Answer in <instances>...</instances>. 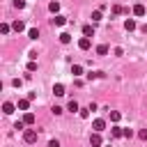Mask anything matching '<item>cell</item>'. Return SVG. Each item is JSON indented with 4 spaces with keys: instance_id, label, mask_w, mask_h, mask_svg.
I'll return each instance as SVG.
<instances>
[{
    "instance_id": "f546056e",
    "label": "cell",
    "mask_w": 147,
    "mask_h": 147,
    "mask_svg": "<svg viewBox=\"0 0 147 147\" xmlns=\"http://www.w3.org/2000/svg\"><path fill=\"white\" fill-rule=\"evenodd\" d=\"M80 117H90V108H83L80 110Z\"/></svg>"
},
{
    "instance_id": "52a82bcc",
    "label": "cell",
    "mask_w": 147,
    "mask_h": 147,
    "mask_svg": "<svg viewBox=\"0 0 147 147\" xmlns=\"http://www.w3.org/2000/svg\"><path fill=\"white\" fill-rule=\"evenodd\" d=\"M136 28H138V25H136L133 18H126V21H124V30H126V32H133Z\"/></svg>"
},
{
    "instance_id": "4fadbf2b",
    "label": "cell",
    "mask_w": 147,
    "mask_h": 147,
    "mask_svg": "<svg viewBox=\"0 0 147 147\" xmlns=\"http://www.w3.org/2000/svg\"><path fill=\"white\" fill-rule=\"evenodd\" d=\"M23 122H25V126H32V124H34V115H32V113H25V115H23Z\"/></svg>"
},
{
    "instance_id": "7402d4cb",
    "label": "cell",
    "mask_w": 147,
    "mask_h": 147,
    "mask_svg": "<svg viewBox=\"0 0 147 147\" xmlns=\"http://www.w3.org/2000/svg\"><path fill=\"white\" fill-rule=\"evenodd\" d=\"M71 74H74V76H80V74H83V67H80V64H74V67H71Z\"/></svg>"
},
{
    "instance_id": "83f0119b",
    "label": "cell",
    "mask_w": 147,
    "mask_h": 147,
    "mask_svg": "<svg viewBox=\"0 0 147 147\" xmlns=\"http://www.w3.org/2000/svg\"><path fill=\"white\" fill-rule=\"evenodd\" d=\"M51 110H53V115H62V108H60V106H53Z\"/></svg>"
},
{
    "instance_id": "8fae6325",
    "label": "cell",
    "mask_w": 147,
    "mask_h": 147,
    "mask_svg": "<svg viewBox=\"0 0 147 147\" xmlns=\"http://www.w3.org/2000/svg\"><path fill=\"white\" fill-rule=\"evenodd\" d=\"M83 34L92 39V37H94V25H83Z\"/></svg>"
},
{
    "instance_id": "44dd1931",
    "label": "cell",
    "mask_w": 147,
    "mask_h": 147,
    "mask_svg": "<svg viewBox=\"0 0 147 147\" xmlns=\"http://www.w3.org/2000/svg\"><path fill=\"white\" fill-rule=\"evenodd\" d=\"M28 37H30V39H37V37H39V30H37V28H30V30H28Z\"/></svg>"
},
{
    "instance_id": "484cf974",
    "label": "cell",
    "mask_w": 147,
    "mask_h": 147,
    "mask_svg": "<svg viewBox=\"0 0 147 147\" xmlns=\"http://www.w3.org/2000/svg\"><path fill=\"white\" fill-rule=\"evenodd\" d=\"M138 138H140V140H147V129H140V131H138Z\"/></svg>"
},
{
    "instance_id": "277c9868",
    "label": "cell",
    "mask_w": 147,
    "mask_h": 147,
    "mask_svg": "<svg viewBox=\"0 0 147 147\" xmlns=\"http://www.w3.org/2000/svg\"><path fill=\"white\" fill-rule=\"evenodd\" d=\"M92 129H94V133H101V131L106 129V122H103V119H94V122H92Z\"/></svg>"
},
{
    "instance_id": "cb8c5ba5",
    "label": "cell",
    "mask_w": 147,
    "mask_h": 147,
    "mask_svg": "<svg viewBox=\"0 0 147 147\" xmlns=\"http://www.w3.org/2000/svg\"><path fill=\"white\" fill-rule=\"evenodd\" d=\"M14 129H18V131H25V122H23V119H21V122H16V124H14Z\"/></svg>"
},
{
    "instance_id": "f1b7e54d",
    "label": "cell",
    "mask_w": 147,
    "mask_h": 147,
    "mask_svg": "<svg viewBox=\"0 0 147 147\" xmlns=\"http://www.w3.org/2000/svg\"><path fill=\"white\" fill-rule=\"evenodd\" d=\"M122 11H124V9H122L119 5H115V7H113V14H122Z\"/></svg>"
},
{
    "instance_id": "30bf717a",
    "label": "cell",
    "mask_w": 147,
    "mask_h": 147,
    "mask_svg": "<svg viewBox=\"0 0 147 147\" xmlns=\"http://www.w3.org/2000/svg\"><path fill=\"white\" fill-rule=\"evenodd\" d=\"M110 136H113V138H124V129L113 126V129H110Z\"/></svg>"
},
{
    "instance_id": "9c48e42d",
    "label": "cell",
    "mask_w": 147,
    "mask_h": 147,
    "mask_svg": "<svg viewBox=\"0 0 147 147\" xmlns=\"http://www.w3.org/2000/svg\"><path fill=\"white\" fill-rule=\"evenodd\" d=\"M11 30H14V32H23V30H25V23H23V21H14V23H11Z\"/></svg>"
},
{
    "instance_id": "e0dca14e",
    "label": "cell",
    "mask_w": 147,
    "mask_h": 147,
    "mask_svg": "<svg viewBox=\"0 0 147 147\" xmlns=\"http://www.w3.org/2000/svg\"><path fill=\"white\" fill-rule=\"evenodd\" d=\"M67 110H69V113H78L80 108H78V103H76V101H69V103H67Z\"/></svg>"
},
{
    "instance_id": "2e32d148",
    "label": "cell",
    "mask_w": 147,
    "mask_h": 147,
    "mask_svg": "<svg viewBox=\"0 0 147 147\" xmlns=\"http://www.w3.org/2000/svg\"><path fill=\"white\" fill-rule=\"evenodd\" d=\"M60 44H71V34L69 32H62L60 34Z\"/></svg>"
},
{
    "instance_id": "7a4b0ae2",
    "label": "cell",
    "mask_w": 147,
    "mask_h": 147,
    "mask_svg": "<svg viewBox=\"0 0 147 147\" xmlns=\"http://www.w3.org/2000/svg\"><path fill=\"white\" fill-rule=\"evenodd\" d=\"M90 46H92V39L90 37H80L78 39V48L80 51H90Z\"/></svg>"
},
{
    "instance_id": "d6986e66",
    "label": "cell",
    "mask_w": 147,
    "mask_h": 147,
    "mask_svg": "<svg viewBox=\"0 0 147 147\" xmlns=\"http://www.w3.org/2000/svg\"><path fill=\"white\" fill-rule=\"evenodd\" d=\"M122 119V113H117V110H110V122H119Z\"/></svg>"
},
{
    "instance_id": "ac0fdd59",
    "label": "cell",
    "mask_w": 147,
    "mask_h": 147,
    "mask_svg": "<svg viewBox=\"0 0 147 147\" xmlns=\"http://www.w3.org/2000/svg\"><path fill=\"white\" fill-rule=\"evenodd\" d=\"M18 108H21V110H28V108H30V99H21V101H18Z\"/></svg>"
},
{
    "instance_id": "d4e9b609",
    "label": "cell",
    "mask_w": 147,
    "mask_h": 147,
    "mask_svg": "<svg viewBox=\"0 0 147 147\" xmlns=\"http://www.w3.org/2000/svg\"><path fill=\"white\" fill-rule=\"evenodd\" d=\"M14 7H16V9H23V7H25V0H14Z\"/></svg>"
},
{
    "instance_id": "8992f818",
    "label": "cell",
    "mask_w": 147,
    "mask_h": 147,
    "mask_svg": "<svg viewBox=\"0 0 147 147\" xmlns=\"http://www.w3.org/2000/svg\"><path fill=\"white\" fill-rule=\"evenodd\" d=\"M133 14H136V16H145V14H147L145 5H140V2H138V5H133Z\"/></svg>"
},
{
    "instance_id": "4dcf8cb0",
    "label": "cell",
    "mask_w": 147,
    "mask_h": 147,
    "mask_svg": "<svg viewBox=\"0 0 147 147\" xmlns=\"http://www.w3.org/2000/svg\"><path fill=\"white\" fill-rule=\"evenodd\" d=\"M48 147H60V140H51V142H48Z\"/></svg>"
},
{
    "instance_id": "ba28073f",
    "label": "cell",
    "mask_w": 147,
    "mask_h": 147,
    "mask_svg": "<svg viewBox=\"0 0 147 147\" xmlns=\"http://www.w3.org/2000/svg\"><path fill=\"white\" fill-rule=\"evenodd\" d=\"M14 108H16V106H14L11 101H5V103H2V113H5V115H11Z\"/></svg>"
},
{
    "instance_id": "6da1fadb",
    "label": "cell",
    "mask_w": 147,
    "mask_h": 147,
    "mask_svg": "<svg viewBox=\"0 0 147 147\" xmlns=\"http://www.w3.org/2000/svg\"><path fill=\"white\" fill-rule=\"evenodd\" d=\"M23 140H25L28 145L37 142V131H34V129H25V131H23Z\"/></svg>"
},
{
    "instance_id": "1f68e13d",
    "label": "cell",
    "mask_w": 147,
    "mask_h": 147,
    "mask_svg": "<svg viewBox=\"0 0 147 147\" xmlns=\"http://www.w3.org/2000/svg\"><path fill=\"white\" fill-rule=\"evenodd\" d=\"M108 147H110V145H108Z\"/></svg>"
},
{
    "instance_id": "ffe728a7",
    "label": "cell",
    "mask_w": 147,
    "mask_h": 147,
    "mask_svg": "<svg viewBox=\"0 0 147 147\" xmlns=\"http://www.w3.org/2000/svg\"><path fill=\"white\" fill-rule=\"evenodd\" d=\"M99 21H101V9L92 11V23H99Z\"/></svg>"
},
{
    "instance_id": "9a60e30c",
    "label": "cell",
    "mask_w": 147,
    "mask_h": 147,
    "mask_svg": "<svg viewBox=\"0 0 147 147\" xmlns=\"http://www.w3.org/2000/svg\"><path fill=\"white\" fill-rule=\"evenodd\" d=\"M108 51H110V48H108L106 44H99V46H96V55H108Z\"/></svg>"
},
{
    "instance_id": "603a6c76",
    "label": "cell",
    "mask_w": 147,
    "mask_h": 147,
    "mask_svg": "<svg viewBox=\"0 0 147 147\" xmlns=\"http://www.w3.org/2000/svg\"><path fill=\"white\" fill-rule=\"evenodd\" d=\"M9 30H11L9 23H2V25H0V32H2V34H9Z\"/></svg>"
},
{
    "instance_id": "5bb4252c",
    "label": "cell",
    "mask_w": 147,
    "mask_h": 147,
    "mask_svg": "<svg viewBox=\"0 0 147 147\" xmlns=\"http://www.w3.org/2000/svg\"><path fill=\"white\" fill-rule=\"evenodd\" d=\"M48 11H51V14H55V16H57V11H60V2H55V0H53V2H51V5H48Z\"/></svg>"
},
{
    "instance_id": "4316f807",
    "label": "cell",
    "mask_w": 147,
    "mask_h": 147,
    "mask_svg": "<svg viewBox=\"0 0 147 147\" xmlns=\"http://www.w3.org/2000/svg\"><path fill=\"white\" fill-rule=\"evenodd\" d=\"M34 69H37V62L30 60V62H28V71H34Z\"/></svg>"
},
{
    "instance_id": "3957f363",
    "label": "cell",
    "mask_w": 147,
    "mask_h": 147,
    "mask_svg": "<svg viewBox=\"0 0 147 147\" xmlns=\"http://www.w3.org/2000/svg\"><path fill=\"white\" fill-rule=\"evenodd\" d=\"M64 23H67V18H64L62 14H57V16H53V18H51V25H55V28H62Z\"/></svg>"
},
{
    "instance_id": "7c38bea8",
    "label": "cell",
    "mask_w": 147,
    "mask_h": 147,
    "mask_svg": "<svg viewBox=\"0 0 147 147\" xmlns=\"http://www.w3.org/2000/svg\"><path fill=\"white\" fill-rule=\"evenodd\" d=\"M53 92H55V96H62V94H64V85H62V83H55V85H53Z\"/></svg>"
},
{
    "instance_id": "5b68a950",
    "label": "cell",
    "mask_w": 147,
    "mask_h": 147,
    "mask_svg": "<svg viewBox=\"0 0 147 147\" xmlns=\"http://www.w3.org/2000/svg\"><path fill=\"white\" fill-rule=\"evenodd\" d=\"M90 145H92V147H101V145H103L101 136H99V133H92V136H90Z\"/></svg>"
}]
</instances>
